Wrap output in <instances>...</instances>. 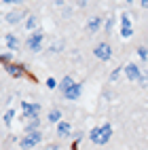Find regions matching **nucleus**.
<instances>
[{
    "label": "nucleus",
    "instance_id": "nucleus-5",
    "mask_svg": "<svg viewBox=\"0 0 148 150\" xmlns=\"http://www.w3.org/2000/svg\"><path fill=\"white\" fill-rule=\"evenodd\" d=\"M123 72H125V76L129 78L131 83H133V81H140V78H142V70H140V66H137L135 62L127 64V66L123 68Z\"/></svg>",
    "mask_w": 148,
    "mask_h": 150
},
{
    "label": "nucleus",
    "instance_id": "nucleus-15",
    "mask_svg": "<svg viewBox=\"0 0 148 150\" xmlns=\"http://www.w3.org/2000/svg\"><path fill=\"white\" fill-rule=\"evenodd\" d=\"M36 25H38V19H36L34 15H30V17L25 19V30H28V32H30V34H32V32H34V30H36Z\"/></svg>",
    "mask_w": 148,
    "mask_h": 150
},
{
    "label": "nucleus",
    "instance_id": "nucleus-14",
    "mask_svg": "<svg viewBox=\"0 0 148 150\" xmlns=\"http://www.w3.org/2000/svg\"><path fill=\"white\" fill-rule=\"evenodd\" d=\"M62 121V110H57V108H53V110H49V123H59Z\"/></svg>",
    "mask_w": 148,
    "mask_h": 150
},
{
    "label": "nucleus",
    "instance_id": "nucleus-3",
    "mask_svg": "<svg viewBox=\"0 0 148 150\" xmlns=\"http://www.w3.org/2000/svg\"><path fill=\"white\" fill-rule=\"evenodd\" d=\"M40 139H42V133L40 131H34V133H25L21 139H19V146H21L23 150H30V148H34L40 144Z\"/></svg>",
    "mask_w": 148,
    "mask_h": 150
},
{
    "label": "nucleus",
    "instance_id": "nucleus-18",
    "mask_svg": "<svg viewBox=\"0 0 148 150\" xmlns=\"http://www.w3.org/2000/svg\"><path fill=\"white\" fill-rule=\"evenodd\" d=\"M13 118H15V110H6L4 112V125H11Z\"/></svg>",
    "mask_w": 148,
    "mask_h": 150
},
{
    "label": "nucleus",
    "instance_id": "nucleus-4",
    "mask_svg": "<svg viewBox=\"0 0 148 150\" xmlns=\"http://www.w3.org/2000/svg\"><path fill=\"white\" fill-rule=\"evenodd\" d=\"M93 55L100 59V62H110V59H112V47L108 42H100L93 49Z\"/></svg>",
    "mask_w": 148,
    "mask_h": 150
},
{
    "label": "nucleus",
    "instance_id": "nucleus-13",
    "mask_svg": "<svg viewBox=\"0 0 148 150\" xmlns=\"http://www.w3.org/2000/svg\"><path fill=\"white\" fill-rule=\"evenodd\" d=\"M4 42H6V47L11 49V51H15V49L19 47V38H17L15 34H6V36H4Z\"/></svg>",
    "mask_w": 148,
    "mask_h": 150
},
{
    "label": "nucleus",
    "instance_id": "nucleus-22",
    "mask_svg": "<svg viewBox=\"0 0 148 150\" xmlns=\"http://www.w3.org/2000/svg\"><path fill=\"white\" fill-rule=\"evenodd\" d=\"M11 59H13V55H11V53H4V55H0V62H4V64H8Z\"/></svg>",
    "mask_w": 148,
    "mask_h": 150
},
{
    "label": "nucleus",
    "instance_id": "nucleus-6",
    "mask_svg": "<svg viewBox=\"0 0 148 150\" xmlns=\"http://www.w3.org/2000/svg\"><path fill=\"white\" fill-rule=\"evenodd\" d=\"M21 108H23V116L25 118H38V112H40V104H32V102H23L21 104Z\"/></svg>",
    "mask_w": 148,
    "mask_h": 150
},
{
    "label": "nucleus",
    "instance_id": "nucleus-16",
    "mask_svg": "<svg viewBox=\"0 0 148 150\" xmlns=\"http://www.w3.org/2000/svg\"><path fill=\"white\" fill-rule=\"evenodd\" d=\"M38 127H40V121H38V118H32V121H28V125H25V133L38 131Z\"/></svg>",
    "mask_w": 148,
    "mask_h": 150
},
{
    "label": "nucleus",
    "instance_id": "nucleus-2",
    "mask_svg": "<svg viewBox=\"0 0 148 150\" xmlns=\"http://www.w3.org/2000/svg\"><path fill=\"white\" fill-rule=\"evenodd\" d=\"M42 42H45V34L42 32H32V34L28 36V40H25V47L32 53H38L42 49Z\"/></svg>",
    "mask_w": 148,
    "mask_h": 150
},
{
    "label": "nucleus",
    "instance_id": "nucleus-8",
    "mask_svg": "<svg viewBox=\"0 0 148 150\" xmlns=\"http://www.w3.org/2000/svg\"><path fill=\"white\" fill-rule=\"evenodd\" d=\"M102 25H104V19H102V17H91V19L87 21L85 28H87V32H100Z\"/></svg>",
    "mask_w": 148,
    "mask_h": 150
},
{
    "label": "nucleus",
    "instance_id": "nucleus-7",
    "mask_svg": "<svg viewBox=\"0 0 148 150\" xmlns=\"http://www.w3.org/2000/svg\"><path fill=\"white\" fill-rule=\"evenodd\" d=\"M23 15H25V13L21 11V8H13V11H8V13H6L4 19H6V23H8V25H15V23H19V21L23 19Z\"/></svg>",
    "mask_w": 148,
    "mask_h": 150
},
{
    "label": "nucleus",
    "instance_id": "nucleus-12",
    "mask_svg": "<svg viewBox=\"0 0 148 150\" xmlns=\"http://www.w3.org/2000/svg\"><path fill=\"white\" fill-rule=\"evenodd\" d=\"M6 72L11 74V76H15V78H19L23 74V66H17V64H6Z\"/></svg>",
    "mask_w": 148,
    "mask_h": 150
},
{
    "label": "nucleus",
    "instance_id": "nucleus-21",
    "mask_svg": "<svg viewBox=\"0 0 148 150\" xmlns=\"http://www.w3.org/2000/svg\"><path fill=\"white\" fill-rule=\"evenodd\" d=\"M121 72H123V68H116V70H112V74H110V83H114L118 76H121Z\"/></svg>",
    "mask_w": 148,
    "mask_h": 150
},
{
    "label": "nucleus",
    "instance_id": "nucleus-25",
    "mask_svg": "<svg viewBox=\"0 0 148 150\" xmlns=\"http://www.w3.org/2000/svg\"><path fill=\"white\" fill-rule=\"evenodd\" d=\"M140 4H142V8H148V0H142Z\"/></svg>",
    "mask_w": 148,
    "mask_h": 150
},
{
    "label": "nucleus",
    "instance_id": "nucleus-19",
    "mask_svg": "<svg viewBox=\"0 0 148 150\" xmlns=\"http://www.w3.org/2000/svg\"><path fill=\"white\" fill-rule=\"evenodd\" d=\"M121 36L123 38H131L133 36V28H121Z\"/></svg>",
    "mask_w": 148,
    "mask_h": 150
},
{
    "label": "nucleus",
    "instance_id": "nucleus-24",
    "mask_svg": "<svg viewBox=\"0 0 148 150\" xmlns=\"http://www.w3.org/2000/svg\"><path fill=\"white\" fill-rule=\"evenodd\" d=\"M47 150H62V148H59V146H57V144H51V146H49V148H47Z\"/></svg>",
    "mask_w": 148,
    "mask_h": 150
},
{
    "label": "nucleus",
    "instance_id": "nucleus-11",
    "mask_svg": "<svg viewBox=\"0 0 148 150\" xmlns=\"http://www.w3.org/2000/svg\"><path fill=\"white\" fill-rule=\"evenodd\" d=\"M74 85H76V83H74V78H72V76H64L62 81H59V89H62V93L70 91V89H72Z\"/></svg>",
    "mask_w": 148,
    "mask_h": 150
},
{
    "label": "nucleus",
    "instance_id": "nucleus-23",
    "mask_svg": "<svg viewBox=\"0 0 148 150\" xmlns=\"http://www.w3.org/2000/svg\"><path fill=\"white\" fill-rule=\"evenodd\" d=\"M47 87L49 89H55L57 87V81H55V78H47Z\"/></svg>",
    "mask_w": 148,
    "mask_h": 150
},
{
    "label": "nucleus",
    "instance_id": "nucleus-10",
    "mask_svg": "<svg viewBox=\"0 0 148 150\" xmlns=\"http://www.w3.org/2000/svg\"><path fill=\"white\" fill-rule=\"evenodd\" d=\"M81 93H83V85H81V83H76V85L70 89V91H66V93H64V97H66V99H70V102H74V99L81 97Z\"/></svg>",
    "mask_w": 148,
    "mask_h": 150
},
{
    "label": "nucleus",
    "instance_id": "nucleus-20",
    "mask_svg": "<svg viewBox=\"0 0 148 150\" xmlns=\"http://www.w3.org/2000/svg\"><path fill=\"white\" fill-rule=\"evenodd\" d=\"M137 55H140V59H148V49L146 47H137Z\"/></svg>",
    "mask_w": 148,
    "mask_h": 150
},
{
    "label": "nucleus",
    "instance_id": "nucleus-1",
    "mask_svg": "<svg viewBox=\"0 0 148 150\" xmlns=\"http://www.w3.org/2000/svg\"><path fill=\"white\" fill-rule=\"evenodd\" d=\"M89 139L95 144V146H104L112 139V125L110 123H102L100 127H93L91 133H89Z\"/></svg>",
    "mask_w": 148,
    "mask_h": 150
},
{
    "label": "nucleus",
    "instance_id": "nucleus-17",
    "mask_svg": "<svg viewBox=\"0 0 148 150\" xmlns=\"http://www.w3.org/2000/svg\"><path fill=\"white\" fill-rule=\"evenodd\" d=\"M121 28H133V25H131V19H129V15H127V13L121 15Z\"/></svg>",
    "mask_w": 148,
    "mask_h": 150
},
{
    "label": "nucleus",
    "instance_id": "nucleus-9",
    "mask_svg": "<svg viewBox=\"0 0 148 150\" xmlns=\"http://www.w3.org/2000/svg\"><path fill=\"white\" fill-rule=\"evenodd\" d=\"M70 133H72V125L68 121H59L57 123V135L59 137H70Z\"/></svg>",
    "mask_w": 148,
    "mask_h": 150
}]
</instances>
